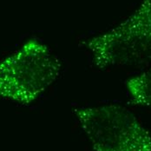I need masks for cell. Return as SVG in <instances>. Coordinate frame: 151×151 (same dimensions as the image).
<instances>
[{"label":"cell","instance_id":"6da1fadb","mask_svg":"<svg viewBox=\"0 0 151 151\" xmlns=\"http://www.w3.org/2000/svg\"><path fill=\"white\" fill-rule=\"evenodd\" d=\"M93 63L102 70L151 65V0L111 30L83 42Z\"/></svg>","mask_w":151,"mask_h":151},{"label":"cell","instance_id":"7a4b0ae2","mask_svg":"<svg viewBox=\"0 0 151 151\" xmlns=\"http://www.w3.org/2000/svg\"><path fill=\"white\" fill-rule=\"evenodd\" d=\"M74 113L95 151H151L150 131L124 106L80 107Z\"/></svg>","mask_w":151,"mask_h":151},{"label":"cell","instance_id":"3957f363","mask_svg":"<svg viewBox=\"0 0 151 151\" xmlns=\"http://www.w3.org/2000/svg\"><path fill=\"white\" fill-rule=\"evenodd\" d=\"M62 63L37 40H30L0 63V97L30 104L60 75Z\"/></svg>","mask_w":151,"mask_h":151},{"label":"cell","instance_id":"277c9868","mask_svg":"<svg viewBox=\"0 0 151 151\" xmlns=\"http://www.w3.org/2000/svg\"><path fill=\"white\" fill-rule=\"evenodd\" d=\"M126 88L136 105L147 108L151 111V67L127 80Z\"/></svg>","mask_w":151,"mask_h":151}]
</instances>
